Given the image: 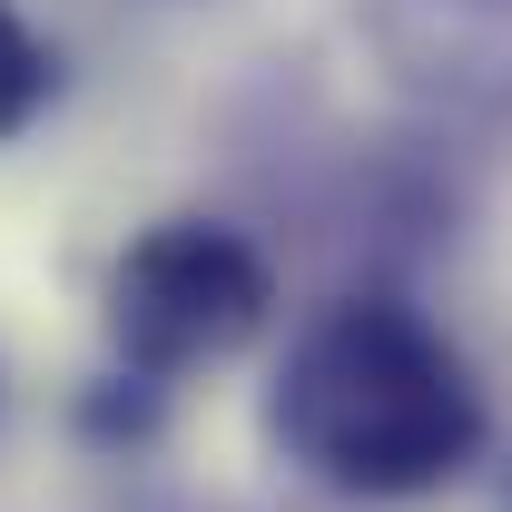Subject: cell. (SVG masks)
<instances>
[{"label":"cell","instance_id":"1","mask_svg":"<svg viewBox=\"0 0 512 512\" xmlns=\"http://www.w3.org/2000/svg\"><path fill=\"white\" fill-rule=\"evenodd\" d=\"M266 444L335 503H424L483 463L493 404L473 355L414 296L345 286L286 335L266 384Z\"/></svg>","mask_w":512,"mask_h":512},{"label":"cell","instance_id":"2","mask_svg":"<svg viewBox=\"0 0 512 512\" xmlns=\"http://www.w3.org/2000/svg\"><path fill=\"white\" fill-rule=\"evenodd\" d=\"M266 325H276V256L256 247L247 227H227V217L178 207V217H148L109 256L99 335H109L119 375H148V384L217 375Z\"/></svg>","mask_w":512,"mask_h":512},{"label":"cell","instance_id":"3","mask_svg":"<svg viewBox=\"0 0 512 512\" xmlns=\"http://www.w3.org/2000/svg\"><path fill=\"white\" fill-rule=\"evenodd\" d=\"M355 30L434 138H512V0H355Z\"/></svg>","mask_w":512,"mask_h":512},{"label":"cell","instance_id":"4","mask_svg":"<svg viewBox=\"0 0 512 512\" xmlns=\"http://www.w3.org/2000/svg\"><path fill=\"white\" fill-rule=\"evenodd\" d=\"M50 99H60V50L30 30V10H20V0H0V148H10V138H30Z\"/></svg>","mask_w":512,"mask_h":512},{"label":"cell","instance_id":"5","mask_svg":"<svg viewBox=\"0 0 512 512\" xmlns=\"http://www.w3.org/2000/svg\"><path fill=\"white\" fill-rule=\"evenodd\" d=\"M158 424H168V384H148V375H109L79 394V434L89 444H109V453H138V444H158Z\"/></svg>","mask_w":512,"mask_h":512},{"label":"cell","instance_id":"6","mask_svg":"<svg viewBox=\"0 0 512 512\" xmlns=\"http://www.w3.org/2000/svg\"><path fill=\"white\" fill-rule=\"evenodd\" d=\"M0 414H10V384H0Z\"/></svg>","mask_w":512,"mask_h":512}]
</instances>
